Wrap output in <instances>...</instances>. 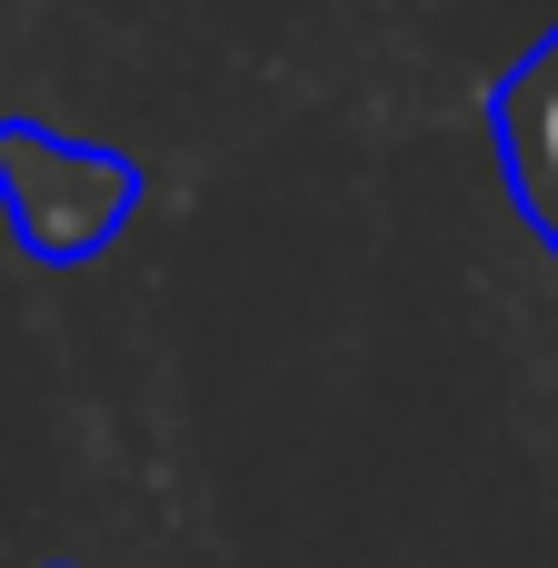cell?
<instances>
[{
    "label": "cell",
    "mask_w": 558,
    "mask_h": 568,
    "mask_svg": "<svg viewBox=\"0 0 558 568\" xmlns=\"http://www.w3.org/2000/svg\"><path fill=\"white\" fill-rule=\"evenodd\" d=\"M0 210H10V240L40 260V270H80L100 260L130 210H140V170L100 140H60L40 120H0Z\"/></svg>",
    "instance_id": "obj_1"
},
{
    "label": "cell",
    "mask_w": 558,
    "mask_h": 568,
    "mask_svg": "<svg viewBox=\"0 0 558 568\" xmlns=\"http://www.w3.org/2000/svg\"><path fill=\"white\" fill-rule=\"evenodd\" d=\"M489 150H499V180L529 220V240L558 260V30H539L499 90H489Z\"/></svg>",
    "instance_id": "obj_2"
}]
</instances>
